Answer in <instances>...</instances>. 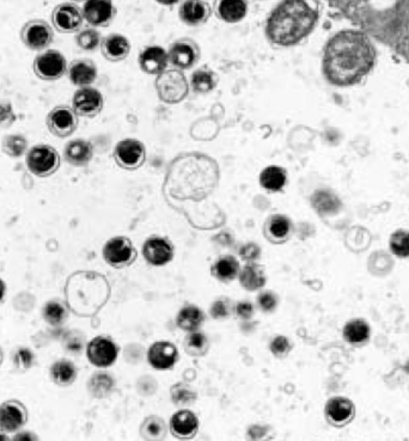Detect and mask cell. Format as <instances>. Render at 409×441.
Returning <instances> with one entry per match:
<instances>
[{
	"mask_svg": "<svg viewBox=\"0 0 409 441\" xmlns=\"http://www.w3.org/2000/svg\"><path fill=\"white\" fill-rule=\"evenodd\" d=\"M17 121L13 106L8 101H0V130H8Z\"/></svg>",
	"mask_w": 409,
	"mask_h": 441,
	"instance_id": "43",
	"label": "cell"
},
{
	"mask_svg": "<svg viewBox=\"0 0 409 441\" xmlns=\"http://www.w3.org/2000/svg\"><path fill=\"white\" fill-rule=\"evenodd\" d=\"M312 202H314V206L317 209V211L321 213L333 212L336 209V205H338L335 197H333L331 194L326 193V192L316 193L312 197Z\"/></svg>",
	"mask_w": 409,
	"mask_h": 441,
	"instance_id": "41",
	"label": "cell"
},
{
	"mask_svg": "<svg viewBox=\"0 0 409 441\" xmlns=\"http://www.w3.org/2000/svg\"><path fill=\"white\" fill-rule=\"evenodd\" d=\"M66 348L70 352L78 353L83 348V340H82V337H79V336L70 335V337H67Z\"/></svg>",
	"mask_w": 409,
	"mask_h": 441,
	"instance_id": "50",
	"label": "cell"
},
{
	"mask_svg": "<svg viewBox=\"0 0 409 441\" xmlns=\"http://www.w3.org/2000/svg\"><path fill=\"white\" fill-rule=\"evenodd\" d=\"M319 20V8L309 1H283L268 17L266 34L271 44L288 47L305 39Z\"/></svg>",
	"mask_w": 409,
	"mask_h": 441,
	"instance_id": "2",
	"label": "cell"
},
{
	"mask_svg": "<svg viewBox=\"0 0 409 441\" xmlns=\"http://www.w3.org/2000/svg\"><path fill=\"white\" fill-rule=\"evenodd\" d=\"M46 126L56 138H68L78 128V115L72 106L63 104L54 106L47 114Z\"/></svg>",
	"mask_w": 409,
	"mask_h": 441,
	"instance_id": "9",
	"label": "cell"
},
{
	"mask_svg": "<svg viewBox=\"0 0 409 441\" xmlns=\"http://www.w3.org/2000/svg\"><path fill=\"white\" fill-rule=\"evenodd\" d=\"M211 13V5L206 1H185L180 8V18L188 25L206 23Z\"/></svg>",
	"mask_w": 409,
	"mask_h": 441,
	"instance_id": "23",
	"label": "cell"
},
{
	"mask_svg": "<svg viewBox=\"0 0 409 441\" xmlns=\"http://www.w3.org/2000/svg\"><path fill=\"white\" fill-rule=\"evenodd\" d=\"M5 290H6V286H5L4 281L0 279V300L4 298Z\"/></svg>",
	"mask_w": 409,
	"mask_h": 441,
	"instance_id": "52",
	"label": "cell"
},
{
	"mask_svg": "<svg viewBox=\"0 0 409 441\" xmlns=\"http://www.w3.org/2000/svg\"><path fill=\"white\" fill-rule=\"evenodd\" d=\"M259 305L264 311H271L276 306V298L269 292H264L259 296Z\"/></svg>",
	"mask_w": 409,
	"mask_h": 441,
	"instance_id": "48",
	"label": "cell"
},
{
	"mask_svg": "<svg viewBox=\"0 0 409 441\" xmlns=\"http://www.w3.org/2000/svg\"><path fill=\"white\" fill-rule=\"evenodd\" d=\"M102 44L101 34L96 29L87 28L77 32L75 35V44L82 51H94Z\"/></svg>",
	"mask_w": 409,
	"mask_h": 441,
	"instance_id": "36",
	"label": "cell"
},
{
	"mask_svg": "<svg viewBox=\"0 0 409 441\" xmlns=\"http://www.w3.org/2000/svg\"><path fill=\"white\" fill-rule=\"evenodd\" d=\"M228 313L230 311H228V304L226 300H216L211 307V315L213 318H224V317H228Z\"/></svg>",
	"mask_w": 409,
	"mask_h": 441,
	"instance_id": "47",
	"label": "cell"
},
{
	"mask_svg": "<svg viewBox=\"0 0 409 441\" xmlns=\"http://www.w3.org/2000/svg\"><path fill=\"white\" fill-rule=\"evenodd\" d=\"M68 78L75 87H87L97 78V66L90 59H75L68 66Z\"/></svg>",
	"mask_w": 409,
	"mask_h": 441,
	"instance_id": "19",
	"label": "cell"
},
{
	"mask_svg": "<svg viewBox=\"0 0 409 441\" xmlns=\"http://www.w3.org/2000/svg\"><path fill=\"white\" fill-rule=\"evenodd\" d=\"M260 256V249L255 244H247L240 250V257L245 261H255Z\"/></svg>",
	"mask_w": 409,
	"mask_h": 441,
	"instance_id": "49",
	"label": "cell"
},
{
	"mask_svg": "<svg viewBox=\"0 0 409 441\" xmlns=\"http://www.w3.org/2000/svg\"><path fill=\"white\" fill-rule=\"evenodd\" d=\"M24 46L32 51H47L54 39V29L44 20H30L20 29Z\"/></svg>",
	"mask_w": 409,
	"mask_h": 441,
	"instance_id": "7",
	"label": "cell"
},
{
	"mask_svg": "<svg viewBox=\"0 0 409 441\" xmlns=\"http://www.w3.org/2000/svg\"><path fill=\"white\" fill-rule=\"evenodd\" d=\"M142 255L149 263L154 266H164L173 260V245L166 238L149 237L142 247Z\"/></svg>",
	"mask_w": 409,
	"mask_h": 441,
	"instance_id": "17",
	"label": "cell"
},
{
	"mask_svg": "<svg viewBox=\"0 0 409 441\" xmlns=\"http://www.w3.org/2000/svg\"><path fill=\"white\" fill-rule=\"evenodd\" d=\"M101 51L106 60L118 63L130 56V44L126 36L121 34H111L102 39Z\"/></svg>",
	"mask_w": 409,
	"mask_h": 441,
	"instance_id": "21",
	"label": "cell"
},
{
	"mask_svg": "<svg viewBox=\"0 0 409 441\" xmlns=\"http://www.w3.org/2000/svg\"><path fill=\"white\" fill-rule=\"evenodd\" d=\"M60 163L59 152L47 144L32 146L25 154L27 168L37 178H49L59 170Z\"/></svg>",
	"mask_w": 409,
	"mask_h": 441,
	"instance_id": "4",
	"label": "cell"
},
{
	"mask_svg": "<svg viewBox=\"0 0 409 441\" xmlns=\"http://www.w3.org/2000/svg\"><path fill=\"white\" fill-rule=\"evenodd\" d=\"M104 99L94 87H80L72 99V109L80 118H94L102 111Z\"/></svg>",
	"mask_w": 409,
	"mask_h": 441,
	"instance_id": "11",
	"label": "cell"
},
{
	"mask_svg": "<svg viewBox=\"0 0 409 441\" xmlns=\"http://www.w3.org/2000/svg\"><path fill=\"white\" fill-rule=\"evenodd\" d=\"M236 312L240 318L248 319L254 313V309H252V304L248 303V302H243V303H240L237 305Z\"/></svg>",
	"mask_w": 409,
	"mask_h": 441,
	"instance_id": "51",
	"label": "cell"
},
{
	"mask_svg": "<svg viewBox=\"0 0 409 441\" xmlns=\"http://www.w3.org/2000/svg\"><path fill=\"white\" fill-rule=\"evenodd\" d=\"M118 349L111 340L99 336L91 340L87 347V359L97 367L111 366L118 358Z\"/></svg>",
	"mask_w": 409,
	"mask_h": 441,
	"instance_id": "13",
	"label": "cell"
},
{
	"mask_svg": "<svg viewBox=\"0 0 409 441\" xmlns=\"http://www.w3.org/2000/svg\"><path fill=\"white\" fill-rule=\"evenodd\" d=\"M109 294L111 290L106 278L97 273H75L67 281V303L79 316L94 315Z\"/></svg>",
	"mask_w": 409,
	"mask_h": 441,
	"instance_id": "3",
	"label": "cell"
},
{
	"mask_svg": "<svg viewBox=\"0 0 409 441\" xmlns=\"http://www.w3.org/2000/svg\"><path fill=\"white\" fill-rule=\"evenodd\" d=\"M248 11L245 1H221L216 8L218 16L228 23H237L243 20Z\"/></svg>",
	"mask_w": 409,
	"mask_h": 441,
	"instance_id": "28",
	"label": "cell"
},
{
	"mask_svg": "<svg viewBox=\"0 0 409 441\" xmlns=\"http://www.w3.org/2000/svg\"><path fill=\"white\" fill-rule=\"evenodd\" d=\"M94 157V147L90 142L84 139H75L63 147V158L70 166L84 168Z\"/></svg>",
	"mask_w": 409,
	"mask_h": 441,
	"instance_id": "20",
	"label": "cell"
},
{
	"mask_svg": "<svg viewBox=\"0 0 409 441\" xmlns=\"http://www.w3.org/2000/svg\"><path fill=\"white\" fill-rule=\"evenodd\" d=\"M185 346H187V351H188L189 354H204L207 349V339L200 333H194L193 331L185 340Z\"/></svg>",
	"mask_w": 409,
	"mask_h": 441,
	"instance_id": "42",
	"label": "cell"
},
{
	"mask_svg": "<svg viewBox=\"0 0 409 441\" xmlns=\"http://www.w3.org/2000/svg\"><path fill=\"white\" fill-rule=\"evenodd\" d=\"M264 232L268 240L276 243H281L288 240L291 232V223L283 216H273L268 219L264 228Z\"/></svg>",
	"mask_w": 409,
	"mask_h": 441,
	"instance_id": "26",
	"label": "cell"
},
{
	"mask_svg": "<svg viewBox=\"0 0 409 441\" xmlns=\"http://www.w3.org/2000/svg\"><path fill=\"white\" fill-rule=\"evenodd\" d=\"M326 418L335 425H343L350 422L354 416L353 403L343 397L331 398L326 403Z\"/></svg>",
	"mask_w": 409,
	"mask_h": 441,
	"instance_id": "24",
	"label": "cell"
},
{
	"mask_svg": "<svg viewBox=\"0 0 409 441\" xmlns=\"http://www.w3.org/2000/svg\"><path fill=\"white\" fill-rule=\"evenodd\" d=\"M84 20L92 27H108L116 16V8L111 1L91 0L84 4Z\"/></svg>",
	"mask_w": 409,
	"mask_h": 441,
	"instance_id": "15",
	"label": "cell"
},
{
	"mask_svg": "<svg viewBox=\"0 0 409 441\" xmlns=\"http://www.w3.org/2000/svg\"><path fill=\"white\" fill-rule=\"evenodd\" d=\"M240 285L249 291L259 290L266 284V275L261 266L255 263H249L240 273Z\"/></svg>",
	"mask_w": 409,
	"mask_h": 441,
	"instance_id": "29",
	"label": "cell"
},
{
	"mask_svg": "<svg viewBox=\"0 0 409 441\" xmlns=\"http://www.w3.org/2000/svg\"><path fill=\"white\" fill-rule=\"evenodd\" d=\"M1 363H3V352L0 349V365H1Z\"/></svg>",
	"mask_w": 409,
	"mask_h": 441,
	"instance_id": "53",
	"label": "cell"
},
{
	"mask_svg": "<svg viewBox=\"0 0 409 441\" xmlns=\"http://www.w3.org/2000/svg\"><path fill=\"white\" fill-rule=\"evenodd\" d=\"M177 355L178 352L173 343L161 341L149 348V363L157 370H168L176 363Z\"/></svg>",
	"mask_w": 409,
	"mask_h": 441,
	"instance_id": "22",
	"label": "cell"
},
{
	"mask_svg": "<svg viewBox=\"0 0 409 441\" xmlns=\"http://www.w3.org/2000/svg\"><path fill=\"white\" fill-rule=\"evenodd\" d=\"M240 273V262L236 260V257L221 256L218 259L216 263L213 264L212 274L216 279L221 281H231L236 278Z\"/></svg>",
	"mask_w": 409,
	"mask_h": 441,
	"instance_id": "30",
	"label": "cell"
},
{
	"mask_svg": "<svg viewBox=\"0 0 409 441\" xmlns=\"http://www.w3.org/2000/svg\"><path fill=\"white\" fill-rule=\"evenodd\" d=\"M286 171L280 166H267L260 173V185L268 192H280L286 185Z\"/></svg>",
	"mask_w": 409,
	"mask_h": 441,
	"instance_id": "27",
	"label": "cell"
},
{
	"mask_svg": "<svg viewBox=\"0 0 409 441\" xmlns=\"http://www.w3.org/2000/svg\"><path fill=\"white\" fill-rule=\"evenodd\" d=\"M113 379L106 373H96L89 382V391L94 397H106L113 389Z\"/></svg>",
	"mask_w": 409,
	"mask_h": 441,
	"instance_id": "37",
	"label": "cell"
},
{
	"mask_svg": "<svg viewBox=\"0 0 409 441\" xmlns=\"http://www.w3.org/2000/svg\"><path fill=\"white\" fill-rule=\"evenodd\" d=\"M195 396L185 386L177 385L173 387V399L177 404H190Z\"/></svg>",
	"mask_w": 409,
	"mask_h": 441,
	"instance_id": "45",
	"label": "cell"
},
{
	"mask_svg": "<svg viewBox=\"0 0 409 441\" xmlns=\"http://www.w3.org/2000/svg\"><path fill=\"white\" fill-rule=\"evenodd\" d=\"M114 158L123 169H138L145 162V146L135 139H123L115 146Z\"/></svg>",
	"mask_w": 409,
	"mask_h": 441,
	"instance_id": "12",
	"label": "cell"
},
{
	"mask_svg": "<svg viewBox=\"0 0 409 441\" xmlns=\"http://www.w3.org/2000/svg\"><path fill=\"white\" fill-rule=\"evenodd\" d=\"M370 336V328L366 322L362 319H354L350 321L343 328V337L347 342L352 344H359L365 342Z\"/></svg>",
	"mask_w": 409,
	"mask_h": 441,
	"instance_id": "34",
	"label": "cell"
},
{
	"mask_svg": "<svg viewBox=\"0 0 409 441\" xmlns=\"http://www.w3.org/2000/svg\"><path fill=\"white\" fill-rule=\"evenodd\" d=\"M103 257H104L106 263H109L116 268H121V267L128 266L135 260L137 251H135L130 238L118 236L106 242L104 248H103Z\"/></svg>",
	"mask_w": 409,
	"mask_h": 441,
	"instance_id": "10",
	"label": "cell"
},
{
	"mask_svg": "<svg viewBox=\"0 0 409 441\" xmlns=\"http://www.w3.org/2000/svg\"><path fill=\"white\" fill-rule=\"evenodd\" d=\"M44 317L47 323L53 327H59L66 321L67 312L63 304L51 300L44 305Z\"/></svg>",
	"mask_w": 409,
	"mask_h": 441,
	"instance_id": "38",
	"label": "cell"
},
{
	"mask_svg": "<svg viewBox=\"0 0 409 441\" xmlns=\"http://www.w3.org/2000/svg\"><path fill=\"white\" fill-rule=\"evenodd\" d=\"M170 427L173 435L178 437H192L197 433L199 422L195 415L189 410H181L173 415Z\"/></svg>",
	"mask_w": 409,
	"mask_h": 441,
	"instance_id": "25",
	"label": "cell"
},
{
	"mask_svg": "<svg viewBox=\"0 0 409 441\" xmlns=\"http://www.w3.org/2000/svg\"><path fill=\"white\" fill-rule=\"evenodd\" d=\"M27 410L17 401H8L0 406V430L5 433H15L27 422Z\"/></svg>",
	"mask_w": 409,
	"mask_h": 441,
	"instance_id": "16",
	"label": "cell"
},
{
	"mask_svg": "<svg viewBox=\"0 0 409 441\" xmlns=\"http://www.w3.org/2000/svg\"><path fill=\"white\" fill-rule=\"evenodd\" d=\"M1 151L8 157L20 158L29 151L28 139L22 135H5L1 140Z\"/></svg>",
	"mask_w": 409,
	"mask_h": 441,
	"instance_id": "31",
	"label": "cell"
},
{
	"mask_svg": "<svg viewBox=\"0 0 409 441\" xmlns=\"http://www.w3.org/2000/svg\"><path fill=\"white\" fill-rule=\"evenodd\" d=\"M374 48L358 30H343L331 37L323 54V73L336 87L360 82L374 68Z\"/></svg>",
	"mask_w": 409,
	"mask_h": 441,
	"instance_id": "1",
	"label": "cell"
},
{
	"mask_svg": "<svg viewBox=\"0 0 409 441\" xmlns=\"http://www.w3.org/2000/svg\"><path fill=\"white\" fill-rule=\"evenodd\" d=\"M190 85L195 92L207 94L216 87V75L209 68H201L193 72L190 78Z\"/></svg>",
	"mask_w": 409,
	"mask_h": 441,
	"instance_id": "33",
	"label": "cell"
},
{
	"mask_svg": "<svg viewBox=\"0 0 409 441\" xmlns=\"http://www.w3.org/2000/svg\"><path fill=\"white\" fill-rule=\"evenodd\" d=\"M168 56L170 63H173L175 68L188 70L197 63L200 56V51L197 44L192 39H181L170 46Z\"/></svg>",
	"mask_w": 409,
	"mask_h": 441,
	"instance_id": "14",
	"label": "cell"
},
{
	"mask_svg": "<svg viewBox=\"0 0 409 441\" xmlns=\"http://www.w3.org/2000/svg\"><path fill=\"white\" fill-rule=\"evenodd\" d=\"M164 433H166V426L163 420L159 418H154V416L149 418L142 425V434L145 439H152V440L157 439L158 440L164 437Z\"/></svg>",
	"mask_w": 409,
	"mask_h": 441,
	"instance_id": "40",
	"label": "cell"
},
{
	"mask_svg": "<svg viewBox=\"0 0 409 441\" xmlns=\"http://www.w3.org/2000/svg\"><path fill=\"white\" fill-rule=\"evenodd\" d=\"M13 363L16 367L22 368V370L30 368L34 364V354L28 348H20L13 355Z\"/></svg>",
	"mask_w": 409,
	"mask_h": 441,
	"instance_id": "44",
	"label": "cell"
},
{
	"mask_svg": "<svg viewBox=\"0 0 409 441\" xmlns=\"http://www.w3.org/2000/svg\"><path fill=\"white\" fill-rule=\"evenodd\" d=\"M290 348H291L290 342L285 336H276V339L273 340L271 343V351L276 356H283V355L288 354Z\"/></svg>",
	"mask_w": 409,
	"mask_h": 441,
	"instance_id": "46",
	"label": "cell"
},
{
	"mask_svg": "<svg viewBox=\"0 0 409 441\" xmlns=\"http://www.w3.org/2000/svg\"><path fill=\"white\" fill-rule=\"evenodd\" d=\"M32 70L41 80L56 82L66 75L68 65L66 58L59 51L47 49L36 56L32 63Z\"/></svg>",
	"mask_w": 409,
	"mask_h": 441,
	"instance_id": "6",
	"label": "cell"
},
{
	"mask_svg": "<svg viewBox=\"0 0 409 441\" xmlns=\"http://www.w3.org/2000/svg\"><path fill=\"white\" fill-rule=\"evenodd\" d=\"M202 319L204 317L200 310L197 306L189 305V306L183 307L177 316V324L183 330L193 333L200 327Z\"/></svg>",
	"mask_w": 409,
	"mask_h": 441,
	"instance_id": "35",
	"label": "cell"
},
{
	"mask_svg": "<svg viewBox=\"0 0 409 441\" xmlns=\"http://www.w3.org/2000/svg\"><path fill=\"white\" fill-rule=\"evenodd\" d=\"M156 90L161 102L176 104L188 96V82L180 70H166L156 79Z\"/></svg>",
	"mask_w": 409,
	"mask_h": 441,
	"instance_id": "5",
	"label": "cell"
},
{
	"mask_svg": "<svg viewBox=\"0 0 409 441\" xmlns=\"http://www.w3.org/2000/svg\"><path fill=\"white\" fill-rule=\"evenodd\" d=\"M83 23V10L75 3H61L53 8L51 24L60 34L79 32Z\"/></svg>",
	"mask_w": 409,
	"mask_h": 441,
	"instance_id": "8",
	"label": "cell"
},
{
	"mask_svg": "<svg viewBox=\"0 0 409 441\" xmlns=\"http://www.w3.org/2000/svg\"><path fill=\"white\" fill-rule=\"evenodd\" d=\"M390 249L398 257H409V232L398 230L390 237Z\"/></svg>",
	"mask_w": 409,
	"mask_h": 441,
	"instance_id": "39",
	"label": "cell"
},
{
	"mask_svg": "<svg viewBox=\"0 0 409 441\" xmlns=\"http://www.w3.org/2000/svg\"><path fill=\"white\" fill-rule=\"evenodd\" d=\"M169 56L161 46H149L142 49L139 56V65L145 73L159 75L166 71Z\"/></svg>",
	"mask_w": 409,
	"mask_h": 441,
	"instance_id": "18",
	"label": "cell"
},
{
	"mask_svg": "<svg viewBox=\"0 0 409 441\" xmlns=\"http://www.w3.org/2000/svg\"><path fill=\"white\" fill-rule=\"evenodd\" d=\"M51 375L53 382L58 385H70L75 380L77 370L71 361L59 360V361L53 364L51 368Z\"/></svg>",
	"mask_w": 409,
	"mask_h": 441,
	"instance_id": "32",
	"label": "cell"
}]
</instances>
